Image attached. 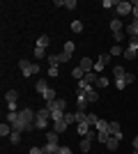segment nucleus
<instances>
[{"label":"nucleus","instance_id":"nucleus-1","mask_svg":"<svg viewBox=\"0 0 138 154\" xmlns=\"http://www.w3.org/2000/svg\"><path fill=\"white\" fill-rule=\"evenodd\" d=\"M48 120H51V110L44 106L41 110H37V117H35V127H37V129H46V127H48Z\"/></svg>","mask_w":138,"mask_h":154},{"label":"nucleus","instance_id":"nucleus-2","mask_svg":"<svg viewBox=\"0 0 138 154\" xmlns=\"http://www.w3.org/2000/svg\"><path fill=\"white\" fill-rule=\"evenodd\" d=\"M39 64L37 62H28V60H21V71H23V76H35V74H39Z\"/></svg>","mask_w":138,"mask_h":154},{"label":"nucleus","instance_id":"nucleus-3","mask_svg":"<svg viewBox=\"0 0 138 154\" xmlns=\"http://www.w3.org/2000/svg\"><path fill=\"white\" fill-rule=\"evenodd\" d=\"M115 12H118V16H129L133 12V5L127 0H120V2H115Z\"/></svg>","mask_w":138,"mask_h":154},{"label":"nucleus","instance_id":"nucleus-4","mask_svg":"<svg viewBox=\"0 0 138 154\" xmlns=\"http://www.w3.org/2000/svg\"><path fill=\"white\" fill-rule=\"evenodd\" d=\"M19 117L23 120V122H32V124H35V117H37V113H35L32 108H28V106H26V108H21V110H19Z\"/></svg>","mask_w":138,"mask_h":154},{"label":"nucleus","instance_id":"nucleus-5","mask_svg":"<svg viewBox=\"0 0 138 154\" xmlns=\"http://www.w3.org/2000/svg\"><path fill=\"white\" fill-rule=\"evenodd\" d=\"M78 67H81V69H83V71H85V74H90V71H94V62H92L90 58H83V60H81V64H78Z\"/></svg>","mask_w":138,"mask_h":154},{"label":"nucleus","instance_id":"nucleus-6","mask_svg":"<svg viewBox=\"0 0 138 154\" xmlns=\"http://www.w3.org/2000/svg\"><path fill=\"white\" fill-rule=\"evenodd\" d=\"M67 127H69V124L65 122V117H62V120H58V122H53V131H55V134H65Z\"/></svg>","mask_w":138,"mask_h":154},{"label":"nucleus","instance_id":"nucleus-7","mask_svg":"<svg viewBox=\"0 0 138 154\" xmlns=\"http://www.w3.org/2000/svg\"><path fill=\"white\" fill-rule=\"evenodd\" d=\"M5 122H7V124H12V127H14V124L19 122V110H9V113L5 115Z\"/></svg>","mask_w":138,"mask_h":154},{"label":"nucleus","instance_id":"nucleus-8","mask_svg":"<svg viewBox=\"0 0 138 154\" xmlns=\"http://www.w3.org/2000/svg\"><path fill=\"white\" fill-rule=\"evenodd\" d=\"M41 97L46 99V103H51V101H55V99H58V92L53 90V88H48V90H46V92H44Z\"/></svg>","mask_w":138,"mask_h":154},{"label":"nucleus","instance_id":"nucleus-9","mask_svg":"<svg viewBox=\"0 0 138 154\" xmlns=\"http://www.w3.org/2000/svg\"><path fill=\"white\" fill-rule=\"evenodd\" d=\"M16 99H19V92L16 90H7L5 92V101L7 103H16Z\"/></svg>","mask_w":138,"mask_h":154},{"label":"nucleus","instance_id":"nucleus-10","mask_svg":"<svg viewBox=\"0 0 138 154\" xmlns=\"http://www.w3.org/2000/svg\"><path fill=\"white\" fill-rule=\"evenodd\" d=\"M78 94H81V92H78ZM83 94H85V99H87L90 103H94V101L99 99V94H97V90H94V88H90V90H87V92H83Z\"/></svg>","mask_w":138,"mask_h":154},{"label":"nucleus","instance_id":"nucleus-11","mask_svg":"<svg viewBox=\"0 0 138 154\" xmlns=\"http://www.w3.org/2000/svg\"><path fill=\"white\" fill-rule=\"evenodd\" d=\"M76 127H78V136H87V134H90V124H87V120L78 122Z\"/></svg>","mask_w":138,"mask_h":154},{"label":"nucleus","instance_id":"nucleus-12","mask_svg":"<svg viewBox=\"0 0 138 154\" xmlns=\"http://www.w3.org/2000/svg\"><path fill=\"white\" fill-rule=\"evenodd\" d=\"M51 44V37H48V35H41L39 39H37V48H44L46 51V46Z\"/></svg>","mask_w":138,"mask_h":154},{"label":"nucleus","instance_id":"nucleus-13","mask_svg":"<svg viewBox=\"0 0 138 154\" xmlns=\"http://www.w3.org/2000/svg\"><path fill=\"white\" fill-rule=\"evenodd\" d=\"M111 30L113 32H122V30H124V23H122L120 19H113L111 21Z\"/></svg>","mask_w":138,"mask_h":154},{"label":"nucleus","instance_id":"nucleus-14","mask_svg":"<svg viewBox=\"0 0 138 154\" xmlns=\"http://www.w3.org/2000/svg\"><path fill=\"white\" fill-rule=\"evenodd\" d=\"M44 154H58V149H60V145H53V143H46L44 147Z\"/></svg>","mask_w":138,"mask_h":154},{"label":"nucleus","instance_id":"nucleus-15","mask_svg":"<svg viewBox=\"0 0 138 154\" xmlns=\"http://www.w3.org/2000/svg\"><path fill=\"white\" fill-rule=\"evenodd\" d=\"M106 147L111 149V152H118V147H120V140H115V138L111 136V138H108V143H106Z\"/></svg>","mask_w":138,"mask_h":154},{"label":"nucleus","instance_id":"nucleus-16","mask_svg":"<svg viewBox=\"0 0 138 154\" xmlns=\"http://www.w3.org/2000/svg\"><path fill=\"white\" fill-rule=\"evenodd\" d=\"M90 147H92V138L85 136V138L81 140V149H83V152H90Z\"/></svg>","mask_w":138,"mask_h":154},{"label":"nucleus","instance_id":"nucleus-17","mask_svg":"<svg viewBox=\"0 0 138 154\" xmlns=\"http://www.w3.org/2000/svg\"><path fill=\"white\" fill-rule=\"evenodd\" d=\"M87 99H85V94H78V99H76V106H78V110H85V106H87Z\"/></svg>","mask_w":138,"mask_h":154},{"label":"nucleus","instance_id":"nucleus-18","mask_svg":"<svg viewBox=\"0 0 138 154\" xmlns=\"http://www.w3.org/2000/svg\"><path fill=\"white\" fill-rule=\"evenodd\" d=\"M108 134H111V136L122 134V131H120V124H118V122H108Z\"/></svg>","mask_w":138,"mask_h":154},{"label":"nucleus","instance_id":"nucleus-19","mask_svg":"<svg viewBox=\"0 0 138 154\" xmlns=\"http://www.w3.org/2000/svg\"><path fill=\"white\" fill-rule=\"evenodd\" d=\"M124 74H127L124 67H120V64H115V67H113V76H115V78H124Z\"/></svg>","mask_w":138,"mask_h":154},{"label":"nucleus","instance_id":"nucleus-20","mask_svg":"<svg viewBox=\"0 0 138 154\" xmlns=\"http://www.w3.org/2000/svg\"><path fill=\"white\" fill-rule=\"evenodd\" d=\"M118 55H124V48H122L120 44H115V46L111 48V58H118Z\"/></svg>","mask_w":138,"mask_h":154},{"label":"nucleus","instance_id":"nucleus-21","mask_svg":"<svg viewBox=\"0 0 138 154\" xmlns=\"http://www.w3.org/2000/svg\"><path fill=\"white\" fill-rule=\"evenodd\" d=\"M58 136H60V134H55V131L51 129V131L46 134V143H53V145H58Z\"/></svg>","mask_w":138,"mask_h":154},{"label":"nucleus","instance_id":"nucleus-22","mask_svg":"<svg viewBox=\"0 0 138 154\" xmlns=\"http://www.w3.org/2000/svg\"><path fill=\"white\" fill-rule=\"evenodd\" d=\"M12 124H7V122H2V127H0V136H12Z\"/></svg>","mask_w":138,"mask_h":154},{"label":"nucleus","instance_id":"nucleus-23","mask_svg":"<svg viewBox=\"0 0 138 154\" xmlns=\"http://www.w3.org/2000/svg\"><path fill=\"white\" fill-rule=\"evenodd\" d=\"M97 131L99 134H108V122H106V120H99L97 122Z\"/></svg>","mask_w":138,"mask_h":154},{"label":"nucleus","instance_id":"nucleus-24","mask_svg":"<svg viewBox=\"0 0 138 154\" xmlns=\"http://www.w3.org/2000/svg\"><path fill=\"white\" fill-rule=\"evenodd\" d=\"M97 74H94V71H90V74H85V76H83V81H87V83H90V85H94V83H97Z\"/></svg>","mask_w":138,"mask_h":154},{"label":"nucleus","instance_id":"nucleus-25","mask_svg":"<svg viewBox=\"0 0 138 154\" xmlns=\"http://www.w3.org/2000/svg\"><path fill=\"white\" fill-rule=\"evenodd\" d=\"M65 122H67V124H78V120H76V113H65Z\"/></svg>","mask_w":138,"mask_h":154},{"label":"nucleus","instance_id":"nucleus-26","mask_svg":"<svg viewBox=\"0 0 138 154\" xmlns=\"http://www.w3.org/2000/svg\"><path fill=\"white\" fill-rule=\"evenodd\" d=\"M35 88H37V92H39V94H44V92L48 90V83H46V81H37V85H35Z\"/></svg>","mask_w":138,"mask_h":154},{"label":"nucleus","instance_id":"nucleus-27","mask_svg":"<svg viewBox=\"0 0 138 154\" xmlns=\"http://www.w3.org/2000/svg\"><path fill=\"white\" fill-rule=\"evenodd\" d=\"M113 37H115V44H122V42L127 39V32L124 30H122V32H113Z\"/></svg>","mask_w":138,"mask_h":154},{"label":"nucleus","instance_id":"nucleus-28","mask_svg":"<svg viewBox=\"0 0 138 154\" xmlns=\"http://www.w3.org/2000/svg\"><path fill=\"white\" fill-rule=\"evenodd\" d=\"M127 48H131V51L138 53V37H129V44H127Z\"/></svg>","mask_w":138,"mask_h":154},{"label":"nucleus","instance_id":"nucleus-29","mask_svg":"<svg viewBox=\"0 0 138 154\" xmlns=\"http://www.w3.org/2000/svg\"><path fill=\"white\" fill-rule=\"evenodd\" d=\"M72 76H74V78H76V81H83V76H85V71L81 69V67H76V69H74V71H72Z\"/></svg>","mask_w":138,"mask_h":154},{"label":"nucleus","instance_id":"nucleus-30","mask_svg":"<svg viewBox=\"0 0 138 154\" xmlns=\"http://www.w3.org/2000/svg\"><path fill=\"white\" fill-rule=\"evenodd\" d=\"M44 58H48V55H46V51H44V48H37V46H35V60H44Z\"/></svg>","mask_w":138,"mask_h":154},{"label":"nucleus","instance_id":"nucleus-31","mask_svg":"<svg viewBox=\"0 0 138 154\" xmlns=\"http://www.w3.org/2000/svg\"><path fill=\"white\" fill-rule=\"evenodd\" d=\"M108 138H111V134H99V131H97V143L106 145V143H108Z\"/></svg>","mask_w":138,"mask_h":154},{"label":"nucleus","instance_id":"nucleus-32","mask_svg":"<svg viewBox=\"0 0 138 154\" xmlns=\"http://www.w3.org/2000/svg\"><path fill=\"white\" fill-rule=\"evenodd\" d=\"M97 122H99V117L94 115V113H87V124H90V127H97Z\"/></svg>","mask_w":138,"mask_h":154},{"label":"nucleus","instance_id":"nucleus-33","mask_svg":"<svg viewBox=\"0 0 138 154\" xmlns=\"http://www.w3.org/2000/svg\"><path fill=\"white\" fill-rule=\"evenodd\" d=\"M9 140H12L14 145H19V143H21V131H12V136H9Z\"/></svg>","mask_w":138,"mask_h":154},{"label":"nucleus","instance_id":"nucleus-34","mask_svg":"<svg viewBox=\"0 0 138 154\" xmlns=\"http://www.w3.org/2000/svg\"><path fill=\"white\" fill-rule=\"evenodd\" d=\"M108 83H111V81H108L106 76H99V78H97V83H94V85H97V88H106Z\"/></svg>","mask_w":138,"mask_h":154},{"label":"nucleus","instance_id":"nucleus-35","mask_svg":"<svg viewBox=\"0 0 138 154\" xmlns=\"http://www.w3.org/2000/svg\"><path fill=\"white\" fill-rule=\"evenodd\" d=\"M74 48H76V44H74V42H65V48H62V51L72 55V53H74Z\"/></svg>","mask_w":138,"mask_h":154},{"label":"nucleus","instance_id":"nucleus-36","mask_svg":"<svg viewBox=\"0 0 138 154\" xmlns=\"http://www.w3.org/2000/svg\"><path fill=\"white\" fill-rule=\"evenodd\" d=\"M97 62H101V64H108V62H111V53H101Z\"/></svg>","mask_w":138,"mask_h":154},{"label":"nucleus","instance_id":"nucleus-37","mask_svg":"<svg viewBox=\"0 0 138 154\" xmlns=\"http://www.w3.org/2000/svg\"><path fill=\"white\" fill-rule=\"evenodd\" d=\"M72 32H83V23H81V21H74L72 23Z\"/></svg>","mask_w":138,"mask_h":154},{"label":"nucleus","instance_id":"nucleus-38","mask_svg":"<svg viewBox=\"0 0 138 154\" xmlns=\"http://www.w3.org/2000/svg\"><path fill=\"white\" fill-rule=\"evenodd\" d=\"M115 88H118V90H124V88H127V81H124V78H115Z\"/></svg>","mask_w":138,"mask_h":154},{"label":"nucleus","instance_id":"nucleus-39","mask_svg":"<svg viewBox=\"0 0 138 154\" xmlns=\"http://www.w3.org/2000/svg\"><path fill=\"white\" fill-rule=\"evenodd\" d=\"M55 106H58L60 110H65V113H67V101H65V99H55Z\"/></svg>","mask_w":138,"mask_h":154},{"label":"nucleus","instance_id":"nucleus-40","mask_svg":"<svg viewBox=\"0 0 138 154\" xmlns=\"http://www.w3.org/2000/svg\"><path fill=\"white\" fill-rule=\"evenodd\" d=\"M136 58V51H131V48H124V60H133Z\"/></svg>","mask_w":138,"mask_h":154},{"label":"nucleus","instance_id":"nucleus-41","mask_svg":"<svg viewBox=\"0 0 138 154\" xmlns=\"http://www.w3.org/2000/svg\"><path fill=\"white\" fill-rule=\"evenodd\" d=\"M58 58H60V64H62V62H69V58H72V55L62 51V53H60V55H58Z\"/></svg>","mask_w":138,"mask_h":154},{"label":"nucleus","instance_id":"nucleus-42","mask_svg":"<svg viewBox=\"0 0 138 154\" xmlns=\"http://www.w3.org/2000/svg\"><path fill=\"white\" fill-rule=\"evenodd\" d=\"M65 9H76V0H65Z\"/></svg>","mask_w":138,"mask_h":154},{"label":"nucleus","instance_id":"nucleus-43","mask_svg":"<svg viewBox=\"0 0 138 154\" xmlns=\"http://www.w3.org/2000/svg\"><path fill=\"white\" fill-rule=\"evenodd\" d=\"M124 81H127V85H129V83H133V81H136V76H133L131 71H127V74H124Z\"/></svg>","mask_w":138,"mask_h":154},{"label":"nucleus","instance_id":"nucleus-44","mask_svg":"<svg viewBox=\"0 0 138 154\" xmlns=\"http://www.w3.org/2000/svg\"><path fill=\"white\" fill-rule=\"evenodd\" d=\"M58 74H60V69H58V67H48V76H51V78H55Z\"/></svg>","mask_w":138,"mask_h":154},{"label":"nucleus","instance_id":"nucleus-45","mask_svg":"<svg viewBox=\"0 0 138 154\" xmlns=\"http://www.w3.org/2000/svg\"><path fill=\"white\" fill-rule=\"evenodd\" d=\"M101 7H104V9H111V7H115V2H113V0H104Z\"/></svg>","mask_w":138,"mask_h":154},{"label":"nucleus","instance_id":"nucleus-46","mask_svg":"<svg viewBox=\"0 0 138 154\" xmlns=\"http://www.w3.org/2000/svg\"><path fill=\"white\" fill-rule=\"evenodd\" d=\"M104 67H106V64H101V62H94V74H101V71H104Z\"/></svg>","mask_w":138,"mask_h":154},{"label":"nucleus","instance_id":"nucleus-47","mask_svg":"<svg viewBox=\"0 0 138 154\" xmlns=\"http://www.w3.org/2000/svg\"><path fill=\"white\" fill-rule=\"evenodd\" d=\"M58 154H72V149L67 147V145H62V147H60V149H58Z\"/></svg>","mask_w":138,"mask_h":154},{"label":"nucleus","instance_id":"nucleus-48","mask_svg":"<svg viewBox=\"0 0 138 154\" xmlns=\"http://www.w3.org/2000/svg\"><path fill=\"white\" fill-rule=\"evenodd\" d=\"M28 154H44V149H41V147H30Z\"/></svg>","mask_w":138,"mask_h":154},{"label":"nucleus","instance_id":"nucleus-49","mask_svg":"<svg viewBox=\"0 0 138 154\" xmlns=\"http://www.w3.org/2000/svg\"><path fill=\"white\" fill-rule=\"evenodd\" d=\"M131 14H133V19L138 21V2H133V12H131Z\"/></svg>","mask_w":138,"mask_h":154},{"label":"nucleus","instance_id":"nucleus-50","mask_svg":"<svg viewBox=\"0 0 138 154\" xmlns=\"http://www.w3.org/2000/svg\"><path fill=\"white\" fill-rule=\"evenodd\" d=\"M133 149H138V136L133 138Z\"/></svg>","mask_w":138,"mask_h":154},{"label":"nucleus","instance_id":"nucleus-51","mask_svg":"<svg viewBox=\"0 0 138 154\" xmlns=\"http://www.w3.org/2000/svg\"><path fill=\"white\" fill-rule=\"evenodd\" d=\"M133 154H138V149H136V152H133Z\"/></svg>","mask_w":138,"mask_h":154},{"label":"nucleus","instance_id":"nucleus-52","mask_svg":"<svg viewBox=\"0 0 138 154\" xmlns=\"http://www.w3.org/2000/svg\"><path fill=\"white\" fill-rule=\"evenodd\" d=\"M83 154H87V152H83Z\"/></svg>","mask_w":138,"mask_h":154}]
</instances>
